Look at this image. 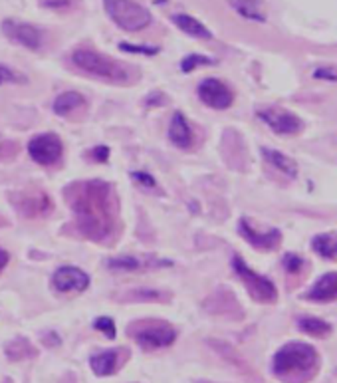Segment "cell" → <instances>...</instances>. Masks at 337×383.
I'll return each instance as SVG.
<instances>
[{"instance_id": "cell-1", "label": "cell", "mask_w": 337, "mask_h": 383, "mask_svg": "<svg viewBox=\"0 0 337 383\" xmlns=\"http://www.w3.org/2000/svg\"><path fill=\"white\" fill-rule=\"evenodd\" d=\"M69 205L79 232L91 241H108L118 222V202L105 181H84L69 187Z\"/></svg>"}, {"instance_id": "cell-2", "label": "cell", "mask_w": 337, "mask_h": 383, "mask_svg": "<svg viewBox=\"0 0 337 383\" xmlns=\"http://www.w3.org/2000/svg\"><path fill=\"white\" fill-rule=\"evenodd\" d=\"M317 363L319 358L316 348L304 342H290L276 352L272 370L287 383H304L309 375L316 373Z\"/></svg>"}, {"instance_id": "cell-3", "label": "cell", "mask_w": 337, "mask_h": 383, "mask_svg": "<svg viewBox=\"0 0 337 383\" xmlns=\"http://www.w3.org/2000/svg\"><path fill=\"white\" fill-rule=\"evenodd\" d=\"M72 60L79 70L88 72V74L96 76V78H101V80L113 81V84H123V81L129 80V72L125 64L113 60L109 56H103L99 52L76 50Z\"/></svg>"}, {"instance_id": "cell-4", "label": "cell", "mask_w": 337, "mask_h": 383, "mask_svg": "<svg viewBox=\"0 0 337 383\" xmlns=\"http://www.w3.org/2000/svg\"><path fill=\"white\" fill-rule=\"evenodd\" d=\"M105 12L111 21L125 32H141L147 28L153 16L135 0H103Z\"/></svg>"}, {"instance_id": "cell-5", "label": "cell", "mask_w": 337, "mask_h": 383, "mask_svg": "<svg viewBox=\"0 0 337 383\" xmlns=\"http://www.w3.org/2000/svg\"><path fill=\"white\" fill-rule=\"evenodd\" d=\"M131 333L135 342L145 348V350H157V348H167L177 340V332L173 326L163 322H141L131 328Z\"/></svg>"}, {"instance_id": "cell-6", "label": "cell", "mask_w": 337, "mask_h": 383, "mask_svg": "<svg viewBox=\"0 0 337 383\" xmlns=\"http://www.w3.org/2000/svg\"><path fill=\"white\" fill-rule=\"evenodd\" d=\"M232 266H234V270L240 276V280L246 284L248 292H250V296L254 300H258V302H276L278 290L272 280H268L266 276H260L252 268H248L246 263L240 256H234Z\"/></svg>"}, {"instance_id": "cell-7", "label": "cell", "mask_w": 337, "mask_h": 383, "mask_svg": "<svg viewBox=\"0 0 337 383\" xmlns=\"http://www.w3.org/2000/svg\"><path fill=\"white\" fill-rule=\"evenodd\" d=\"M258 118L266 123L268 127L278 135H294L302 132L304 121L297 118L292 111L282 110V108H266L258 111Z\"/></svg>"}, {"instance_id": "cell-8", "label": "cell", "mask_w": 337, "mask_h": 383, "mask_svg": "<svg viewBox=\"0 0 337 383\" xmlns=\"http://www.w3.org/2000/svg\"><path fill=\"white\" fill-rule=\"evenodd\" d=\"M30 157L40 165H52L62 157L64 145L56 133H42L28 143Z\"/></svg>"}, {"instance_id": "cell-9", "label": "cell", "mask_w": 337, "mask_h": 383, "mask_svg": "<svg viewBox=\"0 0 337 383\" xmlns=\"http://www.w3.org/2000/svg\"><path fill=\"white\" fill-rule=\"evenodd\" d=\"M2 32L6 34V38L14 44H20L28 50H40L42 42H44V32L38 26H32L26 22L4 21L2 22Z\"/></svg>"}, {"instance_id": "cell-10", "label": "cell", "mask_w": 337, "mask_h": 383, "mask_svg": "<svg viewBox=\"0 0 337 383\" xmlns=\"http://www.w3.org/2000/svg\"><path fill=\"white\" fill-rule=\"evenodd\" d=\"M198 98L212 110H228L234 101V93L224 81L208 78L198 86Z\"/></svg>"}, {"instance_id": "cell-11", "label": "cell", "mask_w": 337, "mask_h": 383, "mask_svg": "<svg viewBox=\"0 0 337 383\" xmlns=\"http://www.w3.org/2000/svg\"><path fill=\"white\" fill-rule=\"evenodd\" d=\"M52 284L58 292H84L89 286V276L76 266H62L52 276Z\"/></svg>"}, {"instance_id": "cell-12", "label": "cell", "mask_w": 337, "mask_h": 383, "mask_svg": "<svg viewBox=\"0 0 337 383\" xmlns=\"http://www.w3.org/2000/svg\"><path fill=\"white\" fill-rule=\"evenodd\" d=\"M238 227H240V234L258 251H274L280 244V241H282V232L278 231V229L258 232L254 227H250V222L246 219H242V221L238 222Z\"/></svg>"}, {"instance_id": "cell-13", "label": "cell", "mask_w": 337, "mask_h": 383, "mask_svg": "<svg viewBox=\"0 0 337 383\" xmlns=\"http://www.w3.org/2000/svg\"><path fill=\"white\" fill-rule=\"evenodd\" d=\"M312 302H333L337 300V273H327L306 294Z\"/></svg>"}, {"instance_id": "cell-14", "label": "cell", "mask_w": 337, "mask_h": 383, "mask_svg": "<svg viewBox=\"0 0 337 383\" xmlns=\"http://www.w3.org/2000/svg\"><path fill=\"white\" fill-rule=\"evenodd\" d=\"M147 266H171L167 261H161V258H153V256H115V258H109L108 268L111 270H141V268H147Z\"/></svg>"}, {"instance_id": "cell-15", "label": "cell", "mask_w": 337, "mask_h": 383, "mask_svg": "<svg viewBox=\"0 0 337 383\" xmlns=\"http://www.w3.org/2000/svg\"><path fill=\"white\" fill-rule=\"evenodd\" d=\"M168 139L173 145H177L181 149H187L193 143V130L190 125L185 120V115L177 111L171 120V125H168Z\"/></svg>"}, {"instance_id": "cell-16", "label": "cell", "mask_w": 337, "mask_h": 383, "mask_svg": "<svg viewBox=\"0 0 337 383\" xmlns=\"http://www.w3.org/2000/svg\"><path fill=\"white\" fill-rule=\"evenodd\" d=\"M173 22H175L185 34L193 36V38H200V40H210V38H212V32L208 30L202 22L193 18V16H188V14H175Z\"/></svg>"}, {"instance_id": "cell-17", "label": "cell", "mask_w": 337, "mask_h": 383, "mask_svg": "<svg viewBox=\"0 0 337 383\" xmlns=\"http://www.w3.org/2000/svg\"><path fill=\"white\" fill-rule=\"evenodd\" d=\"M230 4L246 21L266 22V12L262 6V0H230Z\"/></svg>"}, {"instance_id": "cell-18", "label": "cell", "mask_w": 337, "mask_h": 383, "mask_svg": "<svg viewBox=\"0 0 337 383\" xmlns=\"http://www.w3.org/2000/svg\"><path fill=\"white\" fill-rule=\"evenodd\" d=\"M312 248L316 254L327 261H337V234L333 232H321L314 236L312 241Z\"/></svg>"}, {"instance_id": "cell-19", "label": "cell", "mask_w": 337, "mask_h": 383, "mask_svg": "<svg viewBox=\"0 0 337 383\" xmlns=\"http://www.w3.org/2000/svg\"><path fill=\"white\" fill-rule=\"evenodd\" d=\"M262 155H264V159H266L274 169H278L280 173H284L286 177H296L297 175V165L294 159H290L287 155L280 152H274V149H268L264 147L262 149Z\"/></svg>"}, {"instance_id": "cell-20", "label": "cell", "mask_w": 337, "mask_h": 383, "mask_svg": "<svg viewBox=\"0 0 337 383\" xmlns=\"http://www.w3.org/2000/svg\"><path fill=\"white\" fill-rule=\"evenodd\" d=\"M89 365L96 375H111L118 370V352L109 350V352H101L98 355H91Z\"/></svg>"}, {"instance_id": "cell-21", "label": "cell", "mask_w": 337, "mask_h": 383, "mask_svg": "<svg viewBox=\"0 0 337 383\" xmlns=\"http://www.w3.org/2000/svg\"><path fill=\"white\" fill-rule=\"evenodd\" d=\"M84 105V96L78 93V91H66V93H62L58 96V100L54 101V113H58V115H68L72 111H76L78 108Z\"/></svg>"}, {"instance_id": "cell-22", "label": "cell", "mask_w": 337, "mask_h": 383, "mask_svg": "<svg viewBox=\"0 0 337 383\" xmlns=\"http://www.w3.org/2000/svg\"><path fill=\"white\" fill-rule=\"evenodd\" d=\"M28 202L22 205V212L28 215V217H34V215H44L52 209V201H48V197L44 193H34L32 195H26Z\"/></svg>"}, {"instance_id": "cell-23", "label": "cell", "mask_w": 337, "mask_h": 383, "mask_svg": "<svg viewBox=\"0 0 337 383\" xmlns=\"http://www.w3.org/2000/svg\"><path fill=\"white\" fill-rule=\"evenodd\" d=\"M297 326H299V330L304 333L316 336V338H324V336L331 332V326H329V324L319 320V318H309V316H307V318H299Z\"/></svg>"}, {"instance_id": "cell-24", "label": "cell", "mask_w": 337, "mask_h": 383, "mask_svg": "<svg viewBox=\"0 0 337 383\" xmlns=\"http://www.w3.org/2000/svg\"><path fill=\"white\" fill-rule=\"evenodd\" d=\"M208 64H215L212 58H207V56H200V54H190L185 60L181 62V70L188 74V72L197 70L198 66H208Z\"/></svg>"}, {"instance_id": "cell-25", "label": "cell", "mask_w": 337, "mask_h": 383, "mask_svg": "<svg viewBox=\"0 0 337 383\" xmlns=\"http://www.w3.org/2000/svg\"><path fill=\"white\" fill-rule=\"evenodd\" d=\"M163 294L159 290H151V288H137V290H131V292L125 296V300H161Z\"/></svg>"}, {"instance_id": "cell-26", "label": "cell", "mask_w": 337, "mask_h": 383, "mask_svg": "<svg viewBox=\"0 0 337 383\" xmlns=\"http://www.w3.org/2000/svg\"><path fill=\"white\" fill-rule=\"evenodd\" d=\"M78 4V0H40L42 8H50V11H69Z\"/></svg>"}, {"instance_id": "cell-27", "label": "cell", "mask_w": 337, "mask_h": 383, "mask_svg": "<svg viewBox=\"0 0 337 383\" xmlns=\"http://www.w3.org/2000/svg\"><path fill=\"white\" fill-rule=\"evenodd\" d=\"M119 48L125 52H133V54H145V56H155L159 52V48H153V46H135V44H127V42H121Z\"/></svg>"}, {"instance_id": "cell-28", "label": "cell", "mask_w": 337, "mask_h": 383, "mask_svg": "<svg viewBox=\"0 0 337 383\" xmlns=\"http://www.w3.org/2000/svg\"><path fill=\"white\" fill-rule=\"evenodd\" d=\"M302 266H304L302 256H297V254H286V256H284V268H286L290 274H297L302 270Z\"/></svg>"}, {"instance_id": "cell-29", "label": "cell", "mask_w": 337, "mask_h": 383, "mask_svg": "<svg viewBox=\"0 0 337 383\" xmlns=\"http://www.w3.org/2000/svg\"><path fill=\"white\" fill-rule=\"evenodd\" d=\"M93 326L98 328L99 332L105 333L108 338H115V324H113V320H111V318H108V316H103V318H98Z\"/></svg>"}, {"instance_id": "cell-30", "label": "cell", "mask_w": 337, "mask_h": 383, "mask_svg": "<svg viewBox=\"0 0 337 383\" xmlns=\"http://www.w3.org/2000/svg\"><path fill=\"white\" fill-rule=\"evenodd\" d=\"M18 80H24V78H20L18 74H14V72L10 70L8 66H2V64H0V86H2V84H8V81H18Z\"/></svg>"}, {"instance_id": "cell-31", "label": "cell", "mask_w": 337, "mask_h": 383, "mask_svg": "<svg viewBox=\"0 0 337 383\" xmlns=\"http://www.w3.org/2000/svg\"><path fill=\"white\" fill-rule=\"evenodd\" d=\"M89 155H91V157H93L96 161L105 163V161H108V157H109V149L105 147V145H99V147H96V149L89 153Z\"/></svg>"}, {"instance_id": "cell-32", "label": "cell", "mask_w": 337, "mask_h": 383, "mask_svg": "<svg viewBox=\"0 0 337 383\" xmlns=\"http://www.w3.org/2000/svg\"><path fill=\"white\" fill-rule=\"evenodd\" d=\"M314 76H316V78H321V80L337 81V72H333L331 68H317Z\"/></svg>"}, {"instance_id": "cell-33", "label": "cell", "mask_w": 337, "mask_h": 383, "mask_svg": "<svg viewBox=\"0 0 337 383\" xmlns=\"http://www.w3.org/2000/svg\"><path fill=\"white\" fill-rule=\"evenodd\" d=\"M133 177H135V181L141 183V185H147V187H155V185H157V183H155V179H153L149 173L135 171L133 173Z\"/></svg>"}, {"instance_id": "cell-34", "label": "cell", "mask_w": 337, "mask_h": 383, "mask_svg": "<svg viewBox=\"0 0 337 383\" xmlns=\"http://www.w3.org/2000/svg\"><path fill=\"white\" fill-rule=\"evenodd\" d=\"M8 252L6 251H2V248H0V273H2V270H4V266H6V264H8Z\"/></svg>"}]
</instances>
